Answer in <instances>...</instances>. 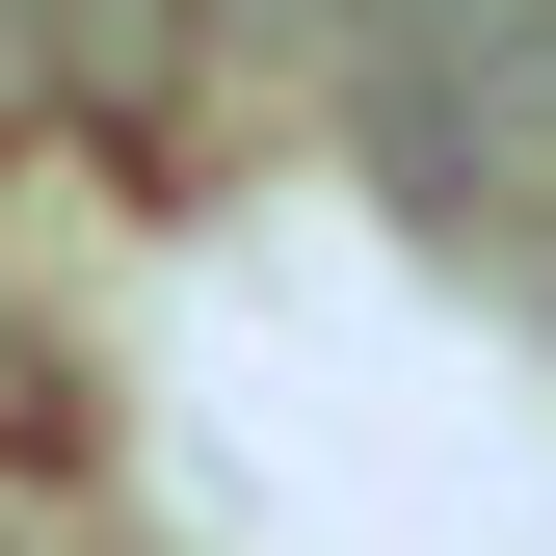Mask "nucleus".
Masks as SVG:
<instances>
[{
  "instance_id": "obj_1",
  "label": "nucleus",
  "mask_w": 556,
  "mask_h": 556,
  "mask_svg": "<svg viewBox=\"0 0 556 556\" xmlns=\"http://www.w3.org/2000/svg\"><path fill=\"white\" fill-rule=\"evenodd\" d=\"M213 27H239V53H318V80H344V53H397V27H451V0H213Z\"/></svg>"
}]
</instances>
